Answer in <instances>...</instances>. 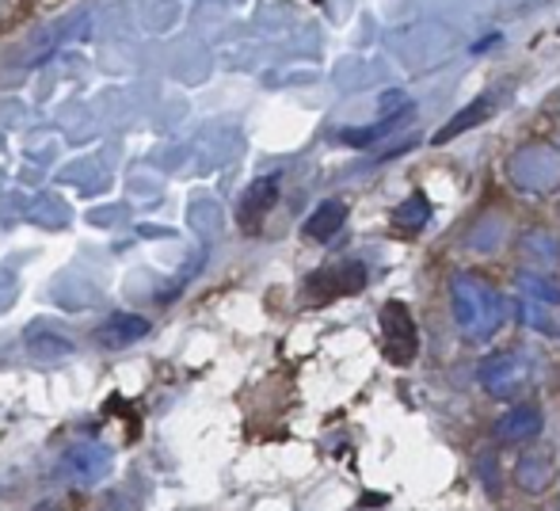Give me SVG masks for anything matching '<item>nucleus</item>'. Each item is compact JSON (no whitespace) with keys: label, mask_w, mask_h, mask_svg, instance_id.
Returning a JSON list of instances; mask_svg holds the SVG:
<instances>
[{"label":"nucleus","mask_w":560,"mask_h":511,"mask_svg":"<svg viewBox=\"0 0 560 511\" xmlns=\"http://www.w3.org/2000/svg\"><path fill=\"white\" fill-rule=\"evenodd\" d=\"M503 294L480 275H457L454 279V317L469 340H488L503 325Z\"/></svg>","instance_id":"f257e3e1"},{"label":"nucleus","mask_w":560,"mask_h":511,"mask_svg":"<svg viewBox=\"0 0 560 511\" xmlns=\"http://www.w3.org/2000/svg\"><path fill=\"white\" fill-rule=\"evenodd\" d=\"M382 321V348H385V359L393 367H408L416 356H420V328H416V317L400 298H389L377 313Z\"/></svg>","instance_id":"f03ea898"},{"label":"nucleus","mask_w":560,"mask_h":511,"mask_svg":"<svg viewBox=\"0 0 560 511\" xmlns=\"http://www.w3.org/2000/svg\"><path fill=\"white\" fill-rule=\"evenodd\" d=\"M366 287V267L359 259H336V264H325L320 271H313L305 279V298L313 305L320 302H336V298H351Z\"/></svg>","instance_id":"7ed1b4c3"},{"label":"nucleus","mask_w":560,"mask_h":511,"mask_svg":"<svg viewBox=\"0 0 560 511\" xmlns=\"http://www.w3.org/2000/svg\"><path fill=\"white\" fill-rule=\"evenodd\" d=\"M279 187H282V176H279V172H271V176L256 179V184H252L248 191L241 195L236 222H241L244 233H259V230H264L267 214H271L275 202H279Z\"/></svg>","instance_id":"20e7f679"},{"label":"nucleus","mask_w":560,"mask_h":511,"mask_svg":"<svg viewBox=\"0 0 560 511\" xmlns=\"http://www.w3.org/2000/svg\"><path fill=\"white\" fill-rule=\"evenodd\" d=\"M480 379H485L488 393H495V397H511V393L526 390V382H530V367H526V359L518 356V351H500L492 363H485Z\"/></svg>","instance_id":"39448f33"},{"label":"nucleus","mask_w":560,"mask_h":511,"mask_svg":"<svg viewBox=\"0 0 560 511\" xmlns=\"http://www.w3.org/2000/svg\"><path fill=\"white\" fill-rule=\"evenodd\" d=\"M66 469L84 485H96L104 481L107 474L115 469V454L112 446H100V443H77L66 451Z\"/></svg>","instance_id":"423d86ee"},{"label":"nucleus","mask_w":560,"mask_h":511,"mask_svg":"<svg viewBox=\"0 0 560 511\" xmlns=\"http://www.w3.org/2000/svg\"><path fill=\"white\" fill-rule=\"evenodd\" d=\"M141 336H149V321L138 317V313H115V317H107L104 325L96 328V344H104V348H130V344H138Z\"/></svg>","instance_id":"0eeeda50"},{"label":"nucleus","mask_w":560,"mask_h":511,"mask_svg":"<svg viewBox=\"0 0 560 511\" xmlns=\"http://www.w3.org/2000/svg\"><path fill=\"white\" fill-rule=\"evenodd\" d=\"M541 423H546L541 420V408L518 405V408H511L500 423H495V435L508 439V443H530V439L541 435Z\"/></svg>","instance_id":"6e6552de"},{"label":"nucleus","mask_w":560,"mask_h":511,"mask_svg":"<svg viewBox=\"0 0 560 511\" xmlns=\"http://www.w3.org/2000/svg\"><path fill=\"white\" fill-rule=\"evenodd\" d=\"M347 222V202L343 199H328L305 218V237L310 241H332Z\"/></svg>","instance_id":"1a4fd4ad"},{"label":"nucleus","mask_w":560,"mask_h":511,"mask_svg":"<svg viewBox=\"0 0 560 511\" xmlns=\"http://www.w3.org/2000/svg\"><path fill=\"white\" fill-rule=\"evenodd\" d=\"M515 481H518V489H526V492H541V489H549V481H553V458H549L546 451H526L523 458H518V466H515Z\"/></svg>","instance_id":"9d476101"},{"label":"nucleus","mask_w":560,"mask_h":511,"mask_svg":"<svg viewBox=\"0 0 560 511\" xmlns=\"http://www.w3.org/2000/svg\"><path fill=\"white\" fill-rule=\"evenodd\" d=\"M488 107H492V100L480 96L477 104H469L462 115H454V119H450L446 127L435 133V141H431V146H446V141H454L457 133H465L469 127H477V123H485V119H488Z\"/></svg>","instance_id":"9b49d317"},{"label":"nucleus","mask_w":560,"mask_h":511,"mask_svg":"<svg viewBox=\"0 0 560 511\" xmlns=\"http://www.w3.org/2000/svg\"><path fill=\"white\" fill-rule=\"evenodd\" d=\"M428 222H431V202L423 199V195H412L408 202H400V210L393 214V225H397L400 233H416Z\"/></svg>","instance_id":"f8f14e48"},{"label":"nucleus","mask_w":560,"mask_h":511,"mask_svg":"<svg viewBox=\"0 0 560 511\" xmlns=\"http://www.w3.org/2000/svg\"><path fill=\"white\" fill-rule=\"evenodd\" d=\"M27 348L35 351V356L43 359H61V356H73V344L66 340V336H54L46 333V328H38V333L27 336Z\"/></svg>","instance_id":"ddd939ff"},{"label":"nucleus","mask_w":560,"mask_h":511,"mask_svg":"<svg viewBox=\"0 0 560 511\" xmlns=\"http://www.w3.org/2000/svg\"><path fill=\"white\" fill-rule=\"evenodd\" d=\"M400 123V115H389L385 123H377V127H366V130H343L339 133V141L343 146H370V141H377L382 133H389V127H397Z\"/></svg>","instance_id":"4468645a"},{"label":"nucleus","mask_w":560,"mask_h":511,"mask_svg":"<svg viewBox=\"0 0 560 511\" xmlns=\"http://www.w3.org/2000/svg\"><path fill=\"white\" fill-rule=\"evenodd\" d=\"M35 511H61V508H58V504H38Z\"/></svg>","instance_id":"2eb2a0df"}]
</instances>
